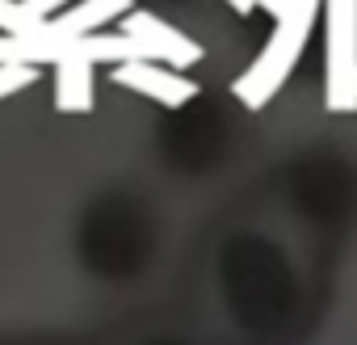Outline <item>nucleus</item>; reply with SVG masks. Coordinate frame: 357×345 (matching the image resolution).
Returning <instances> with one entry per match:
<instances>
[{"label":"nucleus","mask_w":357,"mask_h":345,"mask_svg":"<svg viewBox=\"0 0 357 345\" xmlns=\"http://www.w3.org/2000/svg\"><path fill=\"white\" fill-rule=\"evenodd\" d=\"M227 5H231V9H236V13H252V9H257V5H261V0H227Z\"/></svg>","instance_id":"nucleus-8"},{"label":"nucleus","mask_w":357,"mask_h":345,"mask_svg":"<svg viewBox=\"0 0 357 345\" xmlns=\"http://www.w3.org/2000/svg\"><path fill=\"white\" fill-rule=\"evenodd\" d=\"M114 80L122 89H135L139 97H151L155 105L164 110H181L198 97V85L185 80L181 72H168V68H155L151 59H126L114 68Z\"/></svg>","instance_id":"nucleus-5"},{"label":"nucleus","mask_w":357,"mask_h":345,"mask_svg":"<svg viewBox=\"0 0 357 345\" xmlns=\"http://www.w3.org/2000/svg\"><path fill=\"white\" fill-rule=\"evenodd\" d=\"M34 80H38V64H0V97H13Z\"/></svg>","instance_id":"nucleus-7"},{"label":"nucleus","mask_w":357,"mask_h":345,"mask_svg":"<svg viewBox=\"0 0 357 345\" xmlns=\"http://www.w3.org/2000/svg\"><path fill=\"white\" fill-rule=\"evenodd\" d=\"M118 30L139 47L143 59H164V64H172V68H190V64L202 59V47H198V43H190L176 26H168L164 17H155V13H147V9H130Z\"/></svg>","instance_id":"nucleus-4"},{"label":"nucleus","mask_w":357,"mask_h":345,"mask_svg":"<svg viewBox=\"0 0 357 345\" xmlns=\"http://www.w3.org/2000/svg\"><path fill=\"white\" fill-rule=\"evenodd\" d=\"M114 345H219V341L206 328H194L181 320H147V324L126 328Z\"/></svg>","instance_id":"nucleus-6"},{"label":"nucleus","mask_w":357,"mask_h":345,"mask_svg":"<svg viewBox=\"0 0 357 345\" xmlns=\"http://www.w3.org/2000/svg\"><path fill=\"white\" fill-rule=\"evenodd\" d=\"M307 324L311 286L290 253L244 240L219 261L206 324L219 345H290Z\"/></svg>","instance_id":"nucleus-1"},{"label":"nucleus","mask_w":357,"mask_h":345,"mask_svg":"<svg viewBox=\"0 0 357 345\" xmlns=\"http://www.w3.org/2000/svg\"><path fill=\"white\" fill-rule=\"evenodd\" d=\"M265 9H273L278 17V30L269 34L265 51L257 55V64L236 80V97L248 105V110H261L282 85L286 76L294 72L298 55L307 51V38H311V26H315V13H319V0H261Z\"/></svg>","instance_id":"nucleus-2"},{"label":"nucleus","mask_w":357,"mask_h":345,"mask_svg":"<svg viewBox=\"0 0 357 345\" xmlns=\"http://www.w3.org/2000/svg\"><path fill=\"white\" fill-rule=\"evenodd\" d=\"M328 9V110L357 105V0H324Z\"/></svg>","instance_id":"nucleus-3"}]
</instances>
